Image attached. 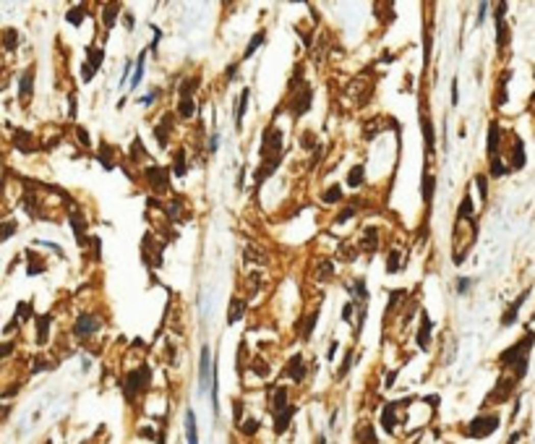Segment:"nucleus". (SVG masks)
<instances>
[{"label":"nucleus","instance_id":"c756f323","mask_svg":"<svg viewBox=\"0 0 535 444\" xmlns=\"http://www.w3.org/2000/svg\"><path fill=\"white\" fill-rule=\"evenodd\" d=\"M423 139H426V149L428 154L434 152V126H431V118L423 115Z\"/></svg>","mask_w":535,"mask_h":444},{"label":"nucleus","instance_id":"ddd939ff","mask_svg":"<svg viewBox=\"0 0 535 444\" xmlns=\"http://www.w3.org/2000/svg\"><path fill=\"white\" fill-rule=\"evenodd\" d=\"M285 374H287L293 382H303V376H305V363H303V355H300V353H295L293 358H290Z\"/></svg>","mask_w":535,"mask_h":444},{"label":"nucleus","instance_id":"cd10ccee","mask_svg":"<svg viewBox=\"0 0 535 444\" xmlns=\"http://www.w3.org/2000/svg\"><path fill=\"white\" fill-rule=\"evenodd\" d=\"M363 172H366V167H363V165H355V167L350 170V175H347V186H350V188L363 186Z\"/></svg>","mask_w":535,"mask_h":444},{"label":"nucleus","instance_id":"f3484780","mask_svg":"<svg viewBox=\"0 0 535 444\" xmlns=\"http://www.w3.org/2000/svg\"><path fill=\"white\" fill-rule=\"evenodd\" d=\"M525 298H527V290H522V295L509 306V311L501 316V324H504V327H509V324H515V322H517V311H520V306L525 303Z\"/></svg>","mask_w":535,"mask_h":444},{"label":"nucleus","instance_id":"bb28decb","mask_svg":"<svg viewBox=\"0 0 535 444\" xmlns=\"http://www.w3.org/2000/svg\"><path fill=\"white\" fill-rule=\"evenodd\" d=\"M243 314H246V303H243V301H233V303H230V308H227V322H230V324H235Z\"/></svg>","mask_w":535,"mask_h":444},{"label":"nucleus","instance_id":"9d476101","mask_svg":"<svg viewBox=\"0 0 535 444\" xmlns=\"http://www.w3.org/2000/svg\"><path fill=\"white\" fill-rule=\"evenodd\" d=\"M68 219H71V228H73V233H76L79 246L84 249V246H86V219H84V214L73 207V209H71V214H68Z\"/></svg>","mask_w":535,"mask_h":444},{"label":"nucleus","instance_id":"2eb2a0df","mask_svg":"<svg viewBox=\"0 0 535 444\" xmlns=\"http://www.w3.org/2000/svg\"><path fill=\"white\" fill-rule=\"evenodd\" d=\"M32 316V303L29 301H24V303H18V308H16V316H13V322L6 327V335H11V332L16 329V324L18 322H24V319H29Z\"/></svg>","mask_w":535,"mask_h":444},{"label":"nucleus","instance_id":"8fccbe9b","mask_svg":"<svg viewBox=\"0 0 535 444\" xmlns=\"http://www.w3.org/2000/svg\"><path fill=\"white\" fill-rule=\"evenodd\" d=\"M452 105H460V92H457V79L452 81Z\"/></svg>","mask_w":535,"mask_h":444},{"label":"nucleus","instance_id":"603ef678","mask_svg":"<svg viewBox=\"0 0 535 444\" xmlns=\"http://www.w3.org/2000/svg\"><path fill=\"white\" fill-rule=\"evenodd\" d=\"M253 371H256L259 376H266V366H264L261 361H253Z\"/></svg>","mask_w":535,"mask_h":444},{"label":"nucleus","instance_id":"c85d7f7f","mask_svg":"<svg viewBox=\"0 0 535 444\" xmlns=\"http://www.w3.org/2000/svg\"><path fill=\"white\" fill-rule=\"evenodd\" d=\"M264 39H266V37H264V32H256V34H253V39L246 44V53H243V60H248V58H251V55H253V53L261 47V44H264Z\"/></svg>","mask_w":535,"mask_h":444},{"label":"nucleus","instance_id":"4d7b16f0","mask_svg":"<svg viewBox=\"0 0 535 444\" xmlns=\"http://www.w3.org/2000/svg\"><path fill=\"white\" fill-rule=\"evenodd\" d=\"M334 353H337V342H332V345H329V358H334Z\"/></svg>","mask_w":535,"mask_h":444},{"label":"nucleus","instance_id":"393cba45","mask_svg":"<svg viewBox=\"0 0 535 444\" xmlns=\"http://www.w3.org/2000/svg\"><path fill=\"white\" fill-rule=\"evenodd\" d=\"M144 63H146V47L141 50L139 63H136V71H133V76H131V89H136L141 84V79H144Z\"/></svg>","mask_w":535,"mask_h":444},{"label":"nucleus","instance_id":"a211bd4d","mask_svg":"<svg viewBox=\"0 0 535 444\" xmlns=\"http://www.w3.org/2000/svg\"><path fill=\"white\" fill-rule=\"evenodd\" d=\"M293 415H295V408H293V405L285 408L282 413H277V415H274V431H277V434H285V429H287L290 421H293Z\"/></svg>","mask_w":535,"mask_h":444},{"label":"nucleus","instance_id":"bf43d9fd","mask_svg":"<svg viewBox=\"0 0 535 444\" xmlns=\"http://www.w3.org/2000/svg\"><path fill=\"white\" fill-rule=\"evenodd\" d=\"M532 319H535V314H532Z\"/></svg>","mask_w":535,"mask_h":444},{"label":"nucleus","instance_id":"a18cd8bd","mask_svg":"<svg viewBox=\"0 0 535 444\" xmlns=\"http://www.w3.org/2000/svg\"><path fill=\"white\" fill-rule=\"evenodd\" d=\"M13 230H16V222H13V219H8V222H6V228H3V235H0V240H8V238L13 235Z\"/></svg>","mask_w":535,"mask_h":444},{"label":"nucleus","instance_id":"f03ea898","mask_svg":"<svg viewBox=\"0 0 535 444\" xmlns=\"http://www.w3.org/2000/svg\"><path fill=\"white\" fill-rule=\"evenodd\" d=\"M290 86H293V97H290V100H293V105H290V115L298 118V115H303L305 110L311 107V102H314V92H311V86L300 79V71L295 73V79H293V84H290Z\"/></svg>","mask_w":535,"mask_h":444},{"label":"nucleus","instance_id":"2f4dec72","mask_svg":"<svg viewBox=\"0 0 535 444\" xmlns=\"http://www.w3.org/2000/svg\"><path fill=\"white\" fill-rule=\"evenodd\" d=\"M118 11H120V6H115V3L105 6V11H102V21H105V27H107V29L115 24V18H118Z\"/></svg>","mask_w":535,"mask_h":444},{"label":"nucleus","instance_id":"6e6d98bb","mask_svg":"<svg viewBox=\"0 0 535 444\" xmlns=\"http://www.w3.org/2000/svg\"><path fill=\"white\" fill-rule=\"evenodd\" d=\"M217 139H219V136H217V133H214V136L209 139V152H217Z\"/></svg>","mask_w":535,"mask_h":444},{"label":"nucleus","instance_id":"c9c22d12","mask_svg":"<svg viewBox=\"0 0 535 444\" xmlns=\"http://www.w3.org/2000/svg\"><path fill=\"white\" fill-rule=\"evenodd\" d=\"M3 39H6V50H16V44H18V32L16 29H6V34H3Z\"/></svg>","mask_w":535,"mask_h":444},{"label":"nucleus","instance_id":"c03bdc74","mask_svg":"<svg viewBox=\"0 0 535 444\" xmlns=\"http://www.w3.org/2000/svg\"><path fill=\"white\" fill-rule=\"evenodd\" d=\"M470 285H473V280H470V277H460V280H457V293H462V295H465L467 290H470Z\"/></svg>","mask_w":535,"mask_h":444},{"label":"nucleus","instance_id":"de8ad7c7","mask_svg":"<svg viewBox=\"0 0 535 444\" xmlns=\"http://www.w3.org/2000/svg\"><path fill=\"white\" fill-rule=\"evenodd\" d=\"M157 97H160V89H151V92H149L146 97H141V105H151Z\"/></svg>","mask_w":535,"mask_h":444},{"label":"nucleus","instance_id":"aec40b11","mask_svg":"<svg viewBox=\"0 0 535 444\" xmlns=\"http://www.w3.org/2000/svg\"><path fill=\"white\" fill-rule=\"evenodd\" d=\"M285 408H290V405H287V389H285V387H277V389H274V397H272V413L277 415V413H282Z\"/></svg>","mask_w":535,"mask_h":444},{"label":"nucleus","instance_id":"58836bf2","mask_svg":"<svg viewBox=\"0 0 535 444\" xmlns=\"http://www.w3.org/2000/svg\"><path fill=\"white\" fill-rule=\"evenodd\" d=\"M475 186L480 191V202H486L488 199V178L486 175H475Z\"/></svg>","mask_w":535,"mask_h":444},{"label":"nucleus","instance_id":"3c124183","mask_svg":"<svg viewBox=\"0 0 535 444\" xmlns=\"http://www.w3.org/2000/svg\"><path fill=\"white\" fill-rule=\"evenodd\" d=\"M352 214H355V209H352V207H350V209H345V212H342V214H340V217H337V222H340V225H342V222H345V219H350V217H352Z\"/></svg>","mask_w":535,"mask_h":444},{"label":"nucleus","instance_id":"7ed1b4c3","mask_svg":"<svg viewBox=\"0 0 535 444\" xmlns=\"http://www.w3.org/2000/svg\"><path fill=\"white\" fill-rule=\"evenodd\" d=\"M149 376H151L149 366H139V368L128 371V374H125V382H123V394H125V400H136V397L146 389Z\"/></svg>","mask_w":535,"mask_h":444},{"label":"nucleus","instance_id":"0eeeda50","mask_svg":"<svg viewBox=\"0 0 535 444\" xmlns=\"http://www.w3.org/2000/svg\"><path fill=\"white\" fill-rule=\"evenodd\" d=\"M97 329H99V319H94L92 314H81V316L76 319L73 335H76L79 340H86V337H92Z\"/></svg>","mask_w":535,"mask_h":444},{"label":"nucleus","instance_id":"e433bc0d","mask_svg":"<svg viewBox=\"0 0 535 444\" xmlns=\"http://www.w3.org/2000/svg\"><path fill=\"white\" fill-rule=\"evenodd\" d=\"M363 249H366L368 254L376 249V228H368V230H366V238H363Z\"/></svg>","mask_w":535,"mask_h":444},{"label":"nucleus","instance_id":"4468645a","mask_svg":"<svg viewBox=\"0 0 535 444\" xmlns=\"http://www.w3.org/2000/svg\"><path fill=\"white\" fill-rule=\"evenodd\" d=\"M13 136H16V139H13V144H16L21 152H27V154H29V152H37V149H39V144H37V141H32L34 136H32L29 131H16Z\"/></svg>","mask_w":535,"mask_h":444},{"label":"nucleus","instance_id":"b1692460","mask_svg":"<svg viewBox=\"0 0 535 444\" xmlns=\"http://www.w3.org/2000/svg\"><path fill=\"white\" fill-rule=\"evenodd\" d=\"M68 24H73V27H81L84 24V18H86V6L84 3H79V6H73L71 11H68Z\"/></svg>","mask_w":535,"mask_h":444},{"label":"nucleus","instance_id":"412c9836","mask_svg":"<svg viewBox=\"0 0 535 444\" xmlns=\"http://www.w3.org/2000/svg\"><path fill=\"white\" fill-rule=\"evenodd\" d=\"M434 188H436V178L434 175H423V204L426 207H431V202H434Z\"/></svg>","mask_w":535,"mask_h":444},{"label":"nucleus","instance_id":"f8f14e48","mask_svg":"<svg viewBox=\"0 0 535 444\" xmlns=\"http://www.w3.org/2000/svg\"><path fill=\"white\" fill-rule=\"evenodd\" d=\"M499 144H501V128L494 120L488 126V160H496L499 157Z\"/></svg>","mask_w":535,"mask_h":444},{"label":"nucleus","instance_id":"7c9ffc66","mask_svg":"<svg viewBox=\"0 0 535 444\" xmlns=\"http://www.w3.org/2000/svg\"><path fill=\"white\" fill-rule=\"evenodd\" d=\"M198 84H201V79H198V76H193L191 81L186 79V81L181 84V100H191V97H193V92H196V86H198Z\"/></svg>","mask_w":535,"mask_h":444},{"label":"nucleus","instance_id":"13d9d810","mask_svg":"<svg viewBox=\"0 0 535 444\" xmlns=\"http://www.w3.org/2000/svg\"><path fill=\"white\" fill-rule=\"evenodd\" d=\"M316 444H326V439H324V436H319V441H316Z\"/></svg>","mask_w":535,"mask_h":444},{"label":"nucleus","instance_id":"5fc2aeb1","mask_svg":"<svg viewBox=\"0 0 535 444\" xmlns=\"http://www.w3.org/2000/svg\"><path fill=\"white\" fill-rule=\"evenodd\" d=\"M123 21H125V27H128V29H133V16H131L128 11H125V16H123Z\"/></svg>","mask_w":535,"mask_h":444},{"label":"nucleus","instance_id":"09e8293b","mask_svg":"<svg viewBox=\"0 0 535 444\" xmlns=\"http://www.w3.org/2000/svg\"><path fill=\"white\" fill-rule=\"evenodd\" d=\"M76 133H79V141H81L84 146H89V144H92V141H89V133H86L84 128H76Z\"/></svg>","mask_w":535,"mask_h":444},{"label":"nucleus","instance_id":"37998d69","mask_svg":"<svg viewBox=\"0 0 535 444\" xmlns=\"http://www.w3.org/2000/svg\"><path fill=\"white\" fill-rule=\"evenodd\" d=\"M352 355H355V353L350 350V353H347V358H345V363H342V368L337 371V379H342V376H347V371H350V366H352Z\"/></svg>","mask_w":535,"mask_h":444},{"label":"nucleus","instance_id":"ea45409f","mask_svg":"<svg viewBox=\"0 0 535 444\" xmlns=\"http://www.w3.org/2000/svg\"><path fill=\"white\" fill-rule=\"evenodd\" d=\"M399 259H402V256H399V251H392V254H389V264H387V272H389V275H394V272L399 269Z\"/></svg>","mask_w":535,"mask_h":444},{"label":"nucleus","instance_id":"1a4fd4ad","mask_svg":"<svg viewBox=\"0 0 535 444\" xmlns=\"http://www.w3.org/2000/svg\"><path fill=\"white\" fill-rule=\"evenodd\" d=\"M32 92H34V65L21 71V79H18V100L21 102H29L32 100Z\"/></svg>","mask_w":535,"mask_h":444},{"label":"nucleus","instance_id":"f704fd0d","mask_svg":"<svg viewBox=\"0 0 535 444\" xmlns=\"http://www.w3.org/2000/svg\"><path fill=\"white\" fill-rule=\"evenodd\" d=\"M193 110H196L193 107V97L191 100H181V105H177V115L188 120V118H193Z\"/></svg>","mask_w":535,"mask_h":444},{"label":"nucleus","instance_id":"20e7f679","mask_svg":"<svg viewBox=\"0 0 535 444\" xmlns=\"http://www.w3.org/2000/svg\"><path fill=\"white\" fill-rule=\"evenodd\" d=\"M496 429H499V415H478V418L470 421L467 434H470L473 439H486V436H491Z\"/></svg>","mask_w":535,"mask_h":444},{"label":"nucleus","instance_id":"5701e85b","mask_svg":"<svg viewBox=\"0 0 535 444\" xmlns=\"http://www.w3.org/2000/svg\"><path fill=\"white\" fill-rule=\"evenodd\" d=\"M167 133H170V115H162L160 126L154 128V136H157V144L160 146H167Z\"/></svg>","mask_w":535,"mask_h":444},{"label":"nucleus","instance_id":"864d4df0","mask_svg":"<svg viewBox=\"0 0 535 444\" xmlns=\"http://www.w3.org/2000/svg\"><path fill=\"white\" fill-rule=\"evenodd\" d=\"M350 316H352V303H347L345 311H342V319H350Z\"/></svg>","mask_w":535,"mask_h":444},{"label":"nucleus","instance_id":"49530a36","mask_svg":"<svg viewBox=\"0 0 535 444\" xmlns=\"http://www.w3.org/2000/svg\"><path fill=\"white\" fill-rule=\"evenodd\" d=\"M32 371H50V361H47V358H37Z\"/></svg>","mask_w":535,"mask_h":444},{"label":"nucleus","instance_id":"f257e3e1","mask_svg":"<svg viewBox=\"0 0 535 444\" xmlns=\"http://www.w3.org/2000/svg\"><path fill=\"white\" fill-rule=\"evenodd\" d=\"M532 342H535V337H532V335H525L520 342H515L509 350L501 353L499 361H501L504 366H509V368H515V379H522L525 371H527V355H530Z\"/></svg>","mask_w":535,"mask_h":444},{"label":"nucleus","instance_id":"79ce46f5","mask_svg":"<svg viewBox=\"0 0 535 444\" xmlns=\"http://www.w3.org/2000/svg\"><path fill=\"white\" fill-rule=\"evenodd\" d=\"M256 431H259V421H256V418H248L246 424H243V434L251 436V434H256Z\"/></svg>","mask_w":535,"mask_h":444},{"label":"nucleus","instance_id":"a19ab883","mask_svg":"<svg viewBox=\"0 0 535 444\" xmlns=\"http://www.w3.org/2000/svg\"><path fill=\"white\" fill-rule=\"evenodd\" d=\"M175 175H186V154L183 152H177V157H175Z\"/></svg>","mask_w":535,"mask_h":444},{"label":"nucleus","instance_id":"473e14b6","mask_svg":"<svg viewBox=\"0 0 535 444\" xmlns=\"http://www.w3.org/2000/svg\"><path fill=\"white\" fill-rule=\"evenodd\" d=\"M321 199H324L326 204H337V202H342V188H340V186H332V188L324 191Z\"/></svg>","mask_w":535,"mask_h":444},{"label":"nucleus","instance_id":"6e6552de","mask_svg":"<svg viewBox=\"0 0 535 444\" xmlns=\"http://www.w3.org/2000/svg\"><path fill=\"white\" fill-rule=\"evenodd\" d=\"M209 376H214V363H212L209 345H204V350H201V363H198V384H201V392L209 389Z\"/></svg>","mask_w":535,"mask_h":444},{"label":"nucleus","instance_id":"6ab92c4d","mask_svg":"<svg viewBox=\"0 0 535 444\" xmlns=\"http://www.w3.org/2000/svg\"><path fill=\"white\" fill-rule=\"evenodd\" d=\"M50 322H53V316H50V314H44V316H39V319H37V342H39V345L47 342V335H50Z\"/></svg>","mask_w":535,"mask_h":444},{"label":"nucleus","instance_id":"4be33fe9","mask_svg":"<svg viewBox=\"0 0 535 444\" xmlns=\"http://www.w3.org/2000/svg\"><path fill=\"white\" fill-rule=\"evenodd\" d=\"M186 439H188V444H198V431H196V415H193V410H186Z\"/></svg>","mask_w":535,"mask_h":444},{"label":"nucleus","instance_id":"72a5a7b5","mask_svg":"<svg viewBox=\"0 0 535 444\" xmlns=\"http://www.w3.org/2000/svg\"><path fill=\"white\" fill-rule=\"evenodd\" d=\"M355 441H358V444H376V434H373V429H371V426H363V429H361V434H355Z\"/></svg>","mask_w":535,"mask_h":444},{"label":"nucleus","instance_id":"a878e982","mask_svg":"<svg viewBox=\"0 0 535 444\" xmlns=\"http://www.w3.org/2000/svg\"><path fill=\"white\" fill-rule=\"evenodd\" d=\"M525 165V146H522V141L520 139H515V149H512V167H522Z\"/></svg>","mask_w":535,"mask_h":444},{"label":"nucleus","instance_id":"4c0bfd02","mask_svg":"<svg viewBox=\"0 0 535 444\" xmlns=\"http://www.w3.org/2000/svg\"><path fill=\"white\" fill-rule=\"evenodd\" d=\"M110 154H113V152H110V146H107V144H102V146H99V162H102L107 170H113L115 165H113V160H110Z\"/></svg>","mask_w":535,"mask_h":444},{"label":"nucleus","instance_id":"39448f33","mask_svg":"<svg viewBox=\"0 0 535 444\" xmlns=\"http://www.w3.org/2000/svg\"><path fill=\"white\" fill-rule=\"evenodd\" d=\"M105 63V50L102 47H94V44H89L86 47V63L81 65V79L84 84H89L94 79V73L99 71V65Z\"/></svg>","mask_w":535,"mask_h":444},{"label":"nucleus","instance_id":"423d86ee","mask_svg":"<svg viewBox=\"0 0 535 444\" xmlns=\"http://www.w3.org/2000/svg\"><path fill=\"white\" fill-rule=\"evenodd\" d=\"M146 175V181L154 191H167L170 188V181H167V167H160V165H149L144 170Z\"/></svg>","mask_w":535,"mask_h":444},{"label":"nucleus","instance_id":"9b49d317","mask_svg":"<svg viewBox=\"0 0 535 444\" xmlns=\"http://www.w3.org/2000/svg\"><path fill=\"white\" fill-rule=\"evenodd\" d=\"M431 332H434V322L428 319L426 311H423V314H420V332H418V348H420V350H428V345H431Z\"/></svg>","mask_w":535,"mask_h":444},{"label":"nucleus","instance_id":"dca6fc26","mask_svg":"<svg viewBox=\"0 0 535 444\" xmlns=\"http://www.w3.org/2000/svg\"><path fill=\"white\" fill-rule=\"evenodd\" d=\"M248 102H251V89H243V92H240V102H238V110H235V126H238V128H243V118H246Z\"/></svg>","mask_w":535,"mask_h":444}]
</instances>
